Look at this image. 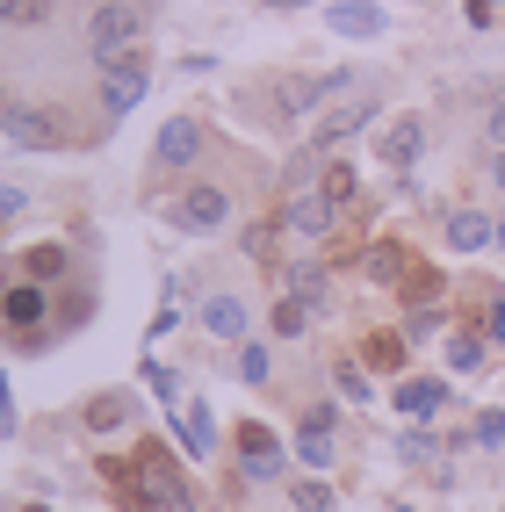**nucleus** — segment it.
<instances>
[{
	"instance_id": "nucleus-38",
	"label": "nucleus",
	"mask_w": 505,
	"mask_h": 512,
	"mask_svg": "<svg viewBox=\"0 0 505 512\" xmlns=\"http://www.w3.org/2000/svg\"><path fill=\"white\" fill-rule=\"evenodd\" d=\"M498 8H505V0H469V22H491Z\"/></svg>"
},
{
	"instance_id": "nucleus-18",
	"label": "nucleus",
	"mask_w": 505,
	"mask_h": 512,
	"mask_svg": "<svg viewBox=\"0 0 505 512\" xmlns=\"http://www.w3.org/2000/svg\"><path fill=\"white\" fill-rule=\"evenodd\" d=\"M202 325L217 339H246V303L239 296H202Z\"/></svg>"
},
{
	"instance_id": "nucleus-43",
	"label": "nucleus",
	"mask_w": 505,
	"mask_h": 512,
	"mask_svg": "<svg viewBox=\"0 0 505 512\" xmlns=\"http://www.w3.org/2000/svg\"><path fill=\"white\" fill-rule=\"evenodd\" d=\"M498 246H505V217H498Z\"/></svg>"
},
{
	"instance_id": "nucleus-25",
	"label": "nucleus",
	"mask_w": 505,
	"mask_h": 512,
	"mask_svg": "<svg viewBox=\"0 0 505 512\" xmlns=\"http://www.w3.org/2000/svg\"><path fill=\"white\" fill-rule=\"evenodd\" d=\"M282 231H289V224H282V210H275L267 224H253V231H246V253H253V260H275V238H282Z\"/></svg>"
},
{
	"instance_id": "nucleus-13",
	"label": "nucleus",
	"mask_w": 505,
	"mask_h": 512,
	"mask_svg": "<svg viewBox=\"0 0 505 512\" xmlns=\"http://www.w3.org/2000/svg\"><path fill=\"white\" fill-rule=\"evenodd\" d=\"M441 397H448V383H433V375H404V383L390 390V404L404 419H433V412H441Z\"/></svg>"
},
{
	"instance_id": "nucleus-10",
	"label": "nucleus",
	"mask_w": 505,
	"mask_h": 512,
	"mask_svg": "<svg viewBox=\"0 0 505 512\" xmlns=\"http://www.w3.org/2000/svg\"><path fill=\"white\" fill-rule=\"evenodd\" d=\"M44 311H51V289L44 282H15L8 296H0V318H8L15 332H44Z\"/></svg>"
},
{
	"instance_id": "nucleus-34",
	"label": "nucleus",
	"mask_w": 505,
	"mask_h": 512,
	"mask_svg": "<svg viewBox=\"0 0 505 512\" xmlns=\"http://www.w3.org/2000/svg\"><path fill=\"white\" fill-rule=\"evenodd\" d=\"M426 455H433L426 433H404V440H397V462H426Z\"/></svg>"
},
{
	"instance_id": "nucleus-1",
	"label": "nucleus",
	"mask_w": 505,
	"mask_h": 512,
	"mask_svg": "<svg viewBox=\"0 0 505 512\" xmlns=\"http://www.w3.org/2000/svg\"><path fill=\"white\" fill-rule=\"evenodd\" d=\"M138 491L152 512H195V491H188L181 462L166 455V440H138Z\"/></svg>"
},
{
	"instance_id": "nucleus-24",
	"label": "nucleus",
	"mask_w": 505,
	"mask_h": 512,
	"mask_svg": "<svg viewBox=\"0 0 505 512\" xmlns=\"http://www.w3.org/2000/svg\"><path fill=\"white\" fill-rule=\"evenodd\" d=\"M87 311H94V296H87V289H65V303H58L51 332H73V325H87Z\"/></svg>"
},
{
	"instance_id": "nucleus-42",
	"label": "nucleus",
	"mask_w": 505,
	"mask_h": 512,
	"mask_svg": "<svg viewBox=\"0 0 505 512\" xmlns=\"http://www.w3.org/2000/svg\"><path fill=\"white\" fill-rule=\"evenodd\" d=\"M8 289H15V282H8V275H0V296H8Z\"/></svg>"
},
{
	"instance_id": "nucleus-16",
	"label": "nucleus",
	"mask_w": 505,
	"mask_h": 512,
	"mask_svg": "<svg viewBox=\"0 0 505 512\" xmlns=\"http://www.w3.org/2000/svg\"><path fill=\"white\" fill-rule=\"evenodd\" d=\"M368 123H376V101H354V109H332V116L318 123V145H311V152H325V145H347L354 130H368Z\"/></svg>"
},
{
	"instance_id": "nucleus-20",
	"label": "nucleus",
	"mask_w": 505,
	"mask_h": 512,
	"mask_svg": "<svg viewBox=\"0 0 505 512\" xmlns=\"http://www.w3.org/2000/svg\"><path fill=\"white\" fill-rule=\"evenodd\" d=\"M87 433H116V426H130V397H116V390H101L94 404H87Z\"/></svg>"
},
{
	"instance_id": "nucleus-11",
	"label": "nucleus",
	"mask_w": 505,
	"mask_h": 512,
	"mask_svg": "<svg viewBox=\"0 0 505 512\" xmlns=\"http://www.w3.org/2000/svg\"><path fill=\"white\" fill-rule=\"evenodd\" d=\"M325 22H332V37H383L390 29V15L376 8V0H332Z\"/></svg>"
},
{
	"instance_id": "nucleus-40",
	"label": "nucleus",
	"mask_w": 505,
	"mask_h": 512,
	"mask_svg": "<svg viewBox=\"0 0 505 512\" xmlns=\"http://www.w3.org/2000/svg\"><path fill=\"white\" fill-rule=\"evenodd\" d=\"M491 181H498V188H505V152H498V159H491Z\"/></svg>"
},
{
	"instance_id": "nucleus-12",
	"label": "nucleus",
	"mask_w": 505,
	"mask_h": 512,
	"mask_svg": "<svg viewBox=\"0 0 505 512\" xmlns=\"http://www.w3.org/2000/svg\"><path fill=\"white\" fill-rule=\"evenodd\" d=\"M282 224H289L296 238H325L332 224H340V210H332L325 195H289V202H282Z\"/></svg>"
},
{
	"instance_id": "nucleus-15",
	"label": "nucleus",
	"mask_w": 505,
	"mask_h": 512,
	"mask_svg": "<svg viewBox=\"0 0 505 512\" xmlns=\"http://www.w3.org/2000/svg\"><path fill=\"white\" fill-rule=\"evenodd\" d=\"M361 275L376 282V289H397V275H412V253H404L397 238H383V246H368V260H361Z\"/></svg>"
},
{
	"instance_id": "nucleus-9",
	"label": "nucleus",
	"mask_w": 505,
	"mask_h": 512,
	"mask_svg": "<svg viewBox=\"0 0 505 512\" xmlns=\"http://www.w3.org/2000/svg\"><path fill=\"white\" fill-rule=\"evenodd\" d=\"M376 152H383V166H419V152H426V123L419 116H397V123H383V138H376Z\"/></svg>"
},
{
	"instance_id": "nucleus-32",
	"label": "nucleus",
	"mask_w": 505,
	"mask_h": 512,
	"mask_svg": "<svg viewBox=\"0 0 505 512\" xmlns=\"http://www.w3.org/2000/svg\"><path fill=\"white\" fill-rule=\"evenodd\" d=\"M145 383H152L159 397H181V375H174V368H159V361H145Z\"/></svg>"
},
{
	"instance_id": "nucleus-27",
	"label": "nucleus",
	"mask_w": 505,
	"mask_h": 512,
	"mask_svg": "<svg viewBox=\"0 0 505 512\" xmlns=\"http://www.w3.org/2000/svg\"><path fill=\"white\" fill-rule=\"evenodd\" d=\"M289 505L296 512H332V491L318 484V476H303V484H289Z\"/></svg>"
},
{
	"instance_id": "nucleus-44",
	"label": "nucleus",
	"mask_w": 505,
	"mask_h": 512,
	"mask_svg": "<svg viewBox=\"0 0 505 512\" xmlns=\"http://www.w3.org/2000/svg\"><path fill=\"white\" fill-rule=\"evenodd\" d=\"M15 512H44V505H15Z\"/></svg>"
},
{
	"instance_id": "nucleus-7",
	"label": "nucleus",
	"mask_w": 505,
	"mask_h": 512,
	"mask_svg": "<svg viewBox=\"0 0 505 512\" xmlns=\"http://www.w3.org/2000/svg\"><path fill=\"white\" fill-rule=\"evenodd\" d=\"M332 419H340V404H311V412H303L296 462H311V469H332V462H340V448H332Z\"/></svg>"
},
{
	"instance_id": "nucleus-4",
	"label": "nucleus",
	"mask_w": 505,
	"mask_h": 512,
	"mask_svg": "<svg viewBox=\"0 0 505 512\" xmlns=\"http://www.w3.org/2000/svg\"><path fill=\"white\" fill-rule=\"evenodd\" d=\"M166 224H174V231H195V238H202V231H224V224H231V195H224L217 181H195V188L174 202V217H166Z\"/></svg>"
},
{
	"instance_id": "nucleus-41",
	"label": "nucleus",
	"mask_w": 505,
	"mask_h": 512,
	"mask_svg": "<svg viewBox=\"0 0 505 512\" xmlns=\"http://www.w3.org/2000/svg\"><path fill=\"white\" fill-rule=\"evenodd\" d=\"M275 8H303V0H275Z\"/></svg>"
},
{
	"instance_id": "nucleus-17",
	"label": "nucleus",
	"mask_w": 505,
	"mask_h": 512,
	"mask_svg": "<svg viewBox=\"0 0 505 512\" xmlns=\"http://www.w3.org/2000/svg\"><path fill=\"white\" fill-rule=\"evenodd\" d=\"M22 275H29V282H44V289H58L65 275H73V253H65L58 238H51V246H29V253H22Z\"/></svg>"
},
{
	"instance_id": "nucleus-36",
	"label": "nucleus",
	"mask_w": 505,
	"mask_h": 512,
	"mask_svg": "<svg viewBox=\"0 0 505 512\" xmlns=\"http://www.w3.org/2000/svg\"><path fill=\"white\" fill-rule=\"evenodd\" d=\"M22 202H29L22 188H8V181H0V224H8V217H22Z\"/></svg>"
},
{
	"instance_id": "nucleus-6",
	"label": "nucleus",
	"mask_w": 505,
	"mask_h": 512,
	"mask_svg": "<svg viewBox=\"0 0 505 512\" xmlns=\"http://www.w3.org/2000/svg\"><path fill=\"white\" fill-rule=\"evenodd\" d=\"M347 87H354L347 65H340V73H318V80H282L275 87V116H311L325 94H347Z\"/></svg>"
},
{
	"instance_id": "nucleus-2",
	"label": "nucleus",
	"mask_w": 505,
	"mask_h": 512,
	"mask_svg": "<svg viewBox=\"0 0 505 512\" xmlns=\"http://www.w3.org/2000/svg\"><path fill=\"white\" fill-rule=\"evenodd\" d=\"M138 37H145V8H138V0H101V8L87 15V51L101 65L123 58V51H138Z\"/></svg>"
},
{
	"instance_id": "nucleus-45",
	"label": "nucleus",
	"mask_w": 505,
	"mask_h": 512,
	"mask_svg": "<svg viewBox=\"0 0 505 512\" xmlns=\"http://www.w3.org/2000/svg\"><path fill=\"white\" fill-rule=\"evenodd\" d=\"M0 22H8V0H0Z\"/></svg>"
},
{
	"instance_id": "nucleus-29",
	"label": "nucleus",
	"mask_w": 505,
	"mask_h": 512,
	"mask_svg": "<svg viewBox=\"0 0 505 512\" xmlns=\"http://www.w3.org/2000/svg\"><path fill=\"white\" fill-rule=\"evenodd\" d=\"M239 375H246V383H267V347H260V339L239 347Z\"/></svg>"
},
{
	"instance_id": "nucleus-39",
	"label": "nucleus",
	"mask_w": 505,
	"mask_h": 512,
	"mask_svg": "<svg viewBox=\"0 0 505 512\" xmlns=\"http://www.w3.org/2000/svg\"><path fill=\"white\" fill-rule=\"evenodd\" d=\"M491 145H505V101L491 109Z\"/></svg>"
},
{
	"instance_id": "nucleus-37",
	"label": "nucleus",
	"mask_w": 505,
	"mask_h": 512,
	"mask_svg": "<svg viewBox=\"0 0 505 512\" xmlns=\"http://www.w3.org/2000/svg\"><path fill=\"white\" fill-rule=\"evenodd\" d=\"M484 325H491V339H505V296H491V311H484Z\"/></svg>"
},
{
	"instance_id": "nucleus-28",
	"label": "nucleus",
	"mask_w": 505,
	"mask_h": 512,
	"mask_svg": "<svg viewBox=\"0 0 505 512\" xmlns=\"http://www.w3.org/2000/svg\"><path fill=\"white\" fill-rule=\"evenodd\" d=\"M325 202H332V210H340V202H354V166H347V159L325 166Z\"/></svg>"
},
{
	"instance_id": "nucleus-3",
	"label": "nucleus",
	"mask_w": 505,
	"mask_h": 512,
	"mask_svg": "<svg viewBox=\"0 0 505 512\" xmlns=\"http://www.w3.org/2000/svg\"><path fill=\"white\" fill-rule=\"evenodd\" d=\"M145 73H152V58H145V51H123V58L101 65V109H109V123H116L123 109H138Z\"/></svg>"
},
{
	"instance_id": "nucleus-33",
	"label": "nucleus",
	"mask_w": 505,
	"mask_h": 512,
	"mask_svg": "<svg viewBox=\"0 0 505 512\" xmlns=\"http://www.w3.org/2000/svg\"><path fill=\"white\" fill-rule=\"evenodd\" d=\"M477 440H484V448H505V412H484L477 419Z\"/></svg>"
},
{
	"instance_id": "nucleus-8",
	"label": "nucleus",
	"mask_w": 505,
	"mask_h": 512,
	"mask_svg": "<svg viewBox=\"0 0 505 512\" xmlns=\"http://www.w3.org/2000/svg\"><path fill=\"white\" fill-rule=\"evenodd\" d=\"M152 159L159 166H195L202 159V123L195 116H166V130L152 138Z\"/></svg>"
},
{
	"instance_id": "nucleus-14",
	"label": "nucleus",
	"mask_w": 505,
	"mask_h": 512,
	"mask_svg": "<svg viewBox=\"0 0 505 512\" xmlns=\"http://www.w3.org/2000/svg\"><path fill=\"white\" fill-rule=\"evenodd\" d=\"M448 246H455V253H484V246H498V217H484V210H455V217H448Z\"/></svg>"
},
{
	"instance_id": "nucleus-23",
	"label": "nucleus",
	"mask_w": 505,
	"mask_h": 512,
	"mask_svg": "<svg viewBox=\"0 0 505 512\" xmlns=\"http://www.w3.org/2000/svg\"><path fill=\"white\" fill-rule=\"evenodd\" d=\"M448 368H455V375H477V368H484V339H477V332H455V339H448Z\"/></svg>"
},
{
	"instance_id": "nucleus-19",
	"label": "nucleus",
	"mask_w": 505,
	"mask_h": 512,
	"mask_svg": "<svg viewBox=\"0 0 505 512\" xmlns=\"http://www.w3.org/2000/svg\"><path fill=\"white\" fill-rule=\"evenodd\" d=\"M181 440H188V455H210L217 448V419H210V404H202V397L181 404Z\"/></svg>"
},
{
	"instance_id": "nucleus-22",
	"label": "nucleus",
	"mask_w": 505,
	"mask_h": 512,
	"mask_svg": "<svg viewBox=\"0 0 505 512\" xmlns=\"http://www.w3.org/2000/svg\"><path fill=\"white\" fill-rule=\"evenodd\" d=\"M282 282L296 289V303H311V311H325V267H311V260H303V267H289Z\"/></svg>"
},
{
	"instance_id": "nucleus-30",
	"label": "nucleus",
	"mask_w": 505,
	"mask_h": 512,
	"mask_svg": "<svg viewBox=\"0 0 505 512\" xmlns=\"http://www.w3.org/2000/svg\"><path fill=\"white\" fill-rule=\"evenodd\" d=\"M58 0H8V22H51Z\"/></svg>"
},
{
	"instance_id": "nucleus-35",
	"label": "nucleus",
	"mask_w": 505,
	"mask_h": 512,
	"mask_svg": "<svg viewBox=\"0 0 505 512\" xmlns=\"http://www.w3.org/2000/svg\"><path fill=\"white\" fill-rule=\"evenodd\" d=\"M340 390H347V397H354V404H361V397H368V375H361V368H354V361H347V368H340Z\"/></svg>"
},
{
	"instance_id": "nucleus-26",
	"label": "nucleus",
	"mask_w": 505,
	"mask_h": 512,
	"mask_svg": "<svg viewBox=\"0 0 505 512\" xmlns=\"http://www.w3.org/2000/svg\"><path fill=\"white\" fill-rule=\"evenodd\" d=\"M397 296L404 303H433V296H441V275H433V267H412V275L397 282Z\"/></svg>"
},
{
	"instance_id": "nucleus-21",
	"label": "nucleus",
	"mask_w": 505,
	"mask_h": 512,
	"mask_svg": "<svg viewBox=\"0 0 505 512\" xmlns=\"http://www.w3.org/2000/svg\"><path fill=\"white\" fill-rule=\"evenodd\" d=\"M361 361L376 368V375H397V368H404V339H397V332H368V347H361Z\"/></svg>"
},
{
	"instance_id": "nucleus-5",
	"label": "nucleus",
	"mask_w": 505,
	"mask_h": 512,
	"mask_svg": "<svg viewBox=\"0 0 505 512\" xmlns=\"http://www.w3.org/2000/svg\"><path fill=\"white\" fill-rule=\"evenodd\" d=\"M0 130H8V138L22 145V152H51L65 130H58V116H44L37 101H8V109H0Z\"/></svg>"
},
{
	"instance_id": "nucleus-31",
	"label": "nucleus",
	"mask_w": 505,
	"mask_h": 512,
	"mask_svg": "<svg viewBox=\"0 0 505 512\" xmlns=\"http://www.w3.org/2000/svg\"><path fill=\"white\" fill-rule=\"evenodd\" d=\"M303 332V303H275V339H296Z\"/></svg>"
}]
</instances>
